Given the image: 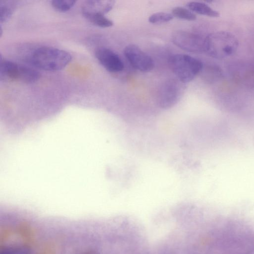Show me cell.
Returning a JSON list of instances; mask_svg holds the SVG:
<instances>
[{
  "label": "cell",
  "mask_w": 254,
  "mask_h": 254,
  "mask_svg": "<svg viewBox=\"0 0 254 254\" xmlns=\"http://www.w3.org/2000/svg\"><path fill=\"white\" fill-rule=\"evenodd\" d=\"M71 60V55L67 52L47 47L35 50L29 58L30 63L34 66L46 71L60 70Z\"/></svg>",
  "instance_id": "cell-1"
},
{
  "label": "cell",
  "mask_w": 254,
  "mask_h": 254,
  "mask_svg": "<svg viewBox=\"0 0 254 254\" xmlns=\"http://www.w3.org/2000/svg\"><path fill=\"white\" fill-rule=\"evenodd\" d=\"M238 45L237 38L231 33L217 31L206 36L205 53L212 58L223 59L233 55Z\"/></svg>",
  "instance_id": "cell-2"
},
{
  "label": "cell",
  "mask_w": 254,
  "mask_h": 254,
  "mask_svg": "<svg viewBox=\"0 0 254 254\" xmlns=\"http://www.w3.org/2000/svg\"><path fill=\"white\" fill-rule=\"evenodd\" d=\"M168 62L178 79L183 83L192 81L203 68L200 60L186 54L173 55L169 58Z\"/></svg>",
  "instance_id": "cell-3"
},
{
  "label": "cell",
  "mask_w": 254,
  "mask_h": 254,
  "mask_svg": "<svg viewBox=\"0 0 254 254\" xmlns=\"http://www.w3.org/2000/svg\"><path fill=\"white\" fill-rule=\"evenodd\" d=\"M37 71L26 66L21 65L11 61L2 60L0 57V79L9 81H21L33 83L39 78Z\"/></svg>",
  "instance_id": "cell-4"
},
{
  "label": "cell",
  "mask_w": 254,
  "mask_h": 254,
  "mask_svg": "<svg viewBox=\"0 0 254 254\" xmlns=\"http://www.w3.org/2000/svg\"><path fill=\"white\" fill-rule=\"evenodd\" d=\"M184 83L178 79H169L160 86L157 95L158 106L164 109H170L180 101L184 92Z\"/></svg>",
  "instance_id": "cell-5"
},
{
  "label": "cell",
  "mask_w": 254,
  "mask_h": 254,
  "mask_svg": "<svg viewBox=\"0 0 254 254\" xmlns=\"http://www.w3.org/2000/svg\"><path fill=\"white\" fill-rule=\"evenodd\" d=\"M205 37L183 30H178L172 36L173 43L182 50L194 53H205Z\"/></svg>",
  "instance_id": "cell-6"
},
{
  "label": "cell",
  "mask_w": 254,
  "mask_h": 254,
  "mask_svg": "<svg viewBox=\"0 0 254 254\" xmlns=\"http://www.w3.org/2000/svg\"><path fill=\"white\" fill-rule=\"evenodd\" d=\"M124 53L131 65L140 71L148 72L154 67L153 59L135 45L126 46Z\"/></svg>",
  "instance_id": "cell-7"
},
{
  "label": "cell",
  "mask_w": 254,
  "mask_h": 254,
  "mask_svg": "<svg viewBox=\"0 0 254 254\" xmlns=\"http://www.w3.org/2000/svg\"><path fill=\"white\" fill-rule=\"evenodd\" d=\"M95 56L102 66L110 72H118L124 68L121 59L109 49L105 47L98 48L95 52Z\"/></svg>",
  "instance_id": "cell-8"
},
{
  "label": "cell",
  "mask_w": 254,
  "mask_h": 254,
  "mask_svg": "<svg viewBox=\"0 0 254 254\" xmlns=\"http://www.w3.org/2000/svg\"><path fill=\"white\" fill-rule=\"evenodd\" d=\"M115 2L114 0H87L82 4V12L105 14L113 8Z\"/></svg>",
  "instance_id": "cell-9"
},
{
  "label": "cell",
  "mask_w": 254,
  "mask_h": 254,
  "mask_svg": "<svg viewBox=\"0 0 254 254\" xmlns=\"http://www.w3.org/2000/svg\"><path fill=\"white\" fill-rule=\"evenodd\" d=\"M187 6L191 11L197 14L211 17H217L220 14L207 4L198 1H190L187 4Z\"/></svg>",
  "instance_id": "cell-10"
},
{
  "label": "cell",
  "mask_w": 254,
  "mask_h": 254,
  "mask_svg": "<svg viewBox=\"0 0 254 254\" xmlns=\"http://www.w3.org/2000/svg\"><path fill=\"white\" fill-rule=\"evenodd\" d=\"M84 17L90 22L97 26L106 28L113 25V22L105 16L104 14L97 13L82 12Z\"/></svg>",
  "instance_id": "cell-11"
},
{
  "label": "cell",
  "mask_w": 254,
  "mask_h": 254,
  "mask_svg": "<svg viewBox=\"0 0 254 254\" xmlns=\"http://www.w3.org/2000/svg\"><path fill=\"white\" fill-rule=\"evenodd\" d=\"M172 14L178 18L189 21L194 20L196 18V15L192 11L181 6L174 7L172 9Z\"/></svg>",
  "instance_id": "cell-12"
},
{
  "label": "cell",
  "mask_w": 254,
  "mask_h": 254,
  "mask_svg": "<svg viewBox=\"0 0 254 254\" xmlns=\"http://www.w3.org/2000/svg\"><path fill=\"white\" fill-rule=\"evenodd\" d=\"M76 3L73 0H54L51 1L53 7L57 10L65 12L71 9Z\"/></svg>",
  "instance_id": "cell-13"
},
{
  "label": "cell",
  "mask_w": 254,
  "mask_h": 254,
  "mask_svg": "<svg viewBox=\"0 0 254 254\" xmlns=\"http://www.w3.org/2000/svg\"><path fill=\"white\" fill-rule=\"evenodd\" d=\"M172 14L167 12H156L152 14L148 18L151 23H161L169 22L173 18Z\"/></svg>",
  "instance_id": "cell-14"
},
{
  "label": "cell",
  "mask_w": 254,
  "mask_h": 254,
  "mask_svg": "<svg viewBox=\"0 0 254 254\" xmlns=\"http://www.w3.org/2000/svg\"><path fill=\"white\" fill-rule=\"evenodd\" d=\"M12 8L7 2L0 1V22H6L11 15Z\"/></svg>",
  "instance_id": "cell-15"
},
{
  "label": "cell",
  "mask_w": 254,
  "mask_h": 254,
  "mask_svg": "<svg viewBox=\"0 0 254 254\" xmlns=\"http://www.w3.org/2000/svg\"><path fill=\"white\" fill-rule=\"evenodd\" d=\"M0 254H29L27 249L24 248H7L1 251Z\"/></svg>",
  "instance_id": "cell-16"
}]
</instances>
